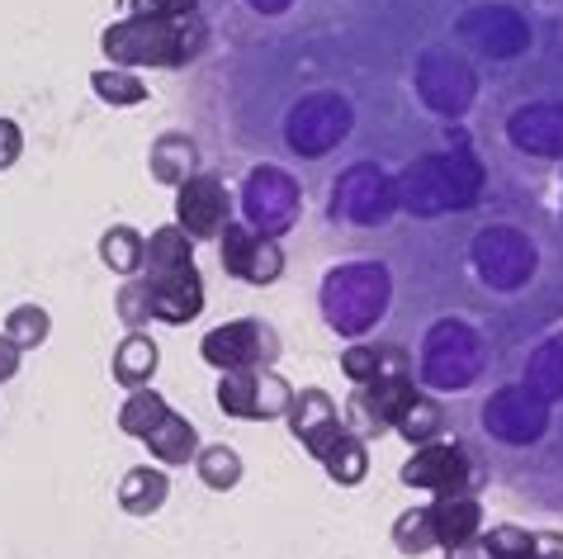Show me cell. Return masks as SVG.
Instances as JSON below:
<instances>
[{
  "mask_svg": "<svg viewBox=\"0 0 563 559\" xmlns=\"http://www.w3.org/2000/svg\"><path fill=\"white\" fill-rule=\"evenodd\" d=\"M394 195L398 209H408L412 219L474 209V199L483 195V166L464 143L455 152H431V157H417L402 176H394Z\"/></svg>",
  "mask_w": 563,
  "mask_h": 559,
  "instance_id": "6da1fadb",
  "label": "cell"
},
{
  "mask_svg": "<svg viewBox=\"0 0 563 559\" xmlns=\"http://www.w3.org/2000/svg\"><path fill=\"white\" fill-rule=\"evenodd\" d=\"M205 39L199 14H170V20H114L100 43L114 67H185L205 53Z\"/></svg>",
  "mask_w": 563,
  "mask_h": 559,
  "instance_id": "7a4b0ae2",
  "label": "cell"
},
{
  "mask_svg": "<svg viewBox=\"0 0 563 559\" xmlns=\"http://www.w3.org/2000/svg\"><path fill=\"white\" fill-rule=\"evenodd\" d=\"M327 328L341 337H365L394 304V275L384 261H346L332 266L318 289Z\"/></svg>",
  "mask_w": 563,
  "mask_h": 559,
  "instance_id": "3957f363",
  "label": "cell"
},
{
  "mask_svg": "<svg viewBox=\"0 0 563 559\" xmlns=\"http://www.w3.org/2000/svg\"><path fill=\"white\" fill-rule=\"evenodd\" d=\"M483 365H488V347L464 318H441L421 341V380L441 394L468 390L483 375Z\"/></svg>",
  "mask_w": 563,
  "mask_h": 559,
  "instance_id": "277c9868",
  "label": "cell"
},
{
  "mask_svg": "<svg viewBox=\"0 0 563 559\" xmlns=\"http://www.w3.org/2000/svg\"><path fill=\"white\" fill-rule=\"evenodd\" d=\"M468 261H474L478 280L497 294L526 289L540 271V252L530 242V232L511 228V223H488L474 232V246H468Z\"/></svg>",
  "mask_w": 563,
  "mask_h": 559,
  "instance_id": "5b68a950",
  "label": "cell"
},
{
  "mask_svg": "<svg viewBox=\"0 0 563 559\" xmlns=\"http://www.w3.org/2000/svg\"><path fill=\"white\" fill-rule=\"evenodd\" d=\"M355 110L341 90H312L285 119V143L299 157H327L332 147H341L351 138Z\"/></svg>",
  "mask_w": 563,
  "mask_h": 559,
  "instance_id": "8992f818",
  "label": "cell"
},
{
  "mask_svg": "<svg viewBox=\"0 0 563 559\" xmlns=\"http://www.w3.org/2000/svg\"><path fill=\"white\" fill-rule=\"evenodd\" d=\"M242 219L265 242L285 238L299 223V180L279 166H256L242 180Z\"/></svg>",
  "mask_w": 563,
  "mask_h": 559,
  "instance_id": "52a82bcc",
  "label": "cell"
},
{
  "mask_svg": "<svg viewBox=\"0 0 563 559\" xmlns=\"http://www.w3.org/2000/svg\"><path fill=\"white\" fill-rule=\"evenodd\" d=\"M398 213L394 176L374 162H355L346 176H336L332 185V219H346L355 228H379Z\"/></svg>",
  "mask_w": 563,
  "mask_h": 559,
  "instance_id": "ba28073f",
  "label": "cell"
},
{
  "mask_svg": "<svg viewBox=\"0 0 563 559\" xmlns=\"http://www.w3.org/2000/svg\"><path fill=\"white\" fill-rule=\"evenodd\" d=\"M417 96L431 114L460 119V114H468V105L478 96V76L460 53L427 48L417 57Z\"/></svg>",
  "mask_w": 563,
  "mask_h": 559,
  "instance_id": "9c48e42d",
  "label": "cell"
},
{
  "mask_svg": "<svg viewBox=\"0 0 563 559\" xmlns=\"http://www.w3.org/2000/svg\"><path fill=\"white\" fill-rule=\"evenodd\" d=\"M289 398H294V390L275 370H223V380H218V408L228 417H246V423L285 417Z\"/></svg>",
  "mask_w": 563,
  "mask_h": 559,
  "instance_id": "30bf717a",
  "label": "cell"
},
{
  "mask_svg": "<svg viewBox=\"0 0 563 559\" xmlns=\"http://www.w3.org/2000/svg\"><path fill=\"white\" fill-rule=\"evenodd\" d=\"M483 431L503 446H536L550 431V403L536 398L526 384H507L483 403Z\"/></svg>",
  "mask_w": 563,
  "mask_h": 559,
  "instance_id": "8fae6325",
  "label": "cell"
},
{
  "mask_svg": "<svg viewBox=\"0 0 563 559\" xmlns=\"http://www.w3.org/2000/svg\"><path fill=\"white\" fill-rule=\"evenodd\" d=\"M199 355L213 370H271V361L279 355V337L261 318H238L199 341Z\"/></svg>",
  "mask_w": 563,
  "mask_h": 559,
  "instance_id": "7c38bea8",
  "label": "cell"
},
{
  "mask_svg": "<svg viewBox=\"0 0 563 559\" xmlns=\"http://www.w3.org/2000/svg\"><path fill=\"white\" fill-rule=\"evenodd\" d=\"M412 398H417V384H412L408 370H394V375H379L369 384H355L351 408H346L351 431H355V437H379V431H394Z\"/></svg>",
  "mask_w": 563,
  "mask_h": 559,
  "instance_id": "4fadbf2b",
  "label": "cell"
},
{
  "mask_svg": "<svg viewBox=\"0 0 563 559\" xmlns=\"http://www.w3.org/2000/svg\"><path fill=\"white\" fill-rule=\"evenodd\" d=\"M398 479L408 489H427V493H441V498H455V493L468 489V479H474V460H468L464 446L427 441V446H417V456L402 464Z\"/></svg>",
  "mask_w": 563,
  "mask_h": 559,
  "instance_id": "5bb4252c",
  "label": "cell"
},
{
  "mask_svg": "<svg viewBox=\"0 0 563 559\" xmlns=\"http://www.w3.org/2000/svg\"><path fill=\"white\" fill-rule=\"evenodd\" d=\"M460 39L474 53L507 62V57H521L530 48V24H526V14L511 10V6H478L460 20Z\"/></svg>",
  "mask_w": 563,
  "mask_h": 559,
  "instance_id": "9a60e30c",
  "label": "cell"
},
{
  "mask_svg": "<svg viewBox=\"0 0 563 559\" xmlns=\"http://www.w3.org/2000/svg\"><path fill=\"white\" fill-rule=\"evenodd\" d=\"M218 242H223V252H218L223 271L246 280V285H275V280L285 275V252H279V242L256 238L246 223H228L218 232Z\"/></svg>",
  "mask_w": 563,
  "mask_h": 559,
  "instance_id": "2e32d148",
  "label": "cell"
},
{
  "mask_svg": "<svg viewBox=\"0 0 563 559\" xmlns=\"http://www.w3.org/2000/svg\"><path fill=\"white\" fill-rule=\"evenodd\" d=\"M232 223V205L218 176H190L176 190V228H185L190 238H218Z\"/></svg>",
  "mask_w": 563,
  "mask_h": 559,
  "instance_id": "e0dca14e",
  "label": "cell"
},
{
  "mask_svg": "<svg viewBox=\"0 0 563 559\" xmlns=\"http://www.w3.org/2000/svg\"><path fill=\"white\" fill-rule=\"evenodd\" d=\"M143 294H147V318L170 322V328L195 322L205 314V280H199L195 266L180 271V275H147Z\"/></svg>",
  "mask_w": 563,
  "mask_h": 559,
  "instance_id": "ac0fdd59",
  "label": "cell"
},
{
  "mask_svg": "<svg viewBox=\"0 0 563 559\" xmlns=\"http://www.w3.org/2000/svg\"><path fill=\"white\" fill-rule=\"evenodd\" d=\"M289 431L303 441V450L308 456H327L336 441H341V413H336V403H332V394L327 390H303V394H294L289 398Z\"/></svg>",
  "mask_w": 563,
  "mask_h": 559,
  "instance_id": "d6986e66",
  "label": "cell"
},
{
  "mask_svg": "<svg viewBox=\"0 0 563 559\" xmlns=\"http://www.w3.org/2000/svg\"><path fill=\"white\" fill-rule=\"evenodd\" d=\"M507 138L516 152L526 157H563V105L544 100V105H526L507 119Z\"/></svg>",
  "mask_w": 563,
  "mask_h": 559,
  "instance_id": "ffe728a7",
  "label": "cell"
},
{
  "mask_svg": "<svg viewBox=\"0 0 563 559\" xmlns=\"http://www.w3.org/2000/svg\"><path fill=\"white\" fill-rule=\"evenodd\" d=\"M431 526H435V546L460 555L464 546H474L483 531V507L474 498H464V493H455V498L431 503Z\"/></svg>",
  "mask_w": 563,
  "mask_h": 559,
  "instance_id": "44dd1931",
  "label": "cell"
},
{
  "mask_svg": "<svg viewBox=\"0 0 563 559\" xmlns=\"http://www.w3.org/2000/svg\"><path fill=\"white\" fill-rule=\"evenodd\" d=\"M147 166H152V180H162V185H170V190H180L190 176H199V147H195V138L190 133H162L152 143V157H147Z\"/></svg>",
  "mask_w": 563,
  "mask_h": 559,
  "instance_id": "7402d4cb",
  "label": "cell"
},
{
  "mask_svg": "<svg viewBox=\"0 0 563 559\" xmlns=\"http://www.w3.org/2000/svg\"><path fill=\"white\" fill-rule=\"evenodd\" d=\"M195 266V238L185 228H156L147 238V252H143V271L147 275H180Z\"/></svg>",
  "mask_w": 563,
  "mask_h": 559,
  "instance_id": "603a6c76",
  "label": "cell"
},
{
  "mask_svg": "<svg viewBox=\"0 0 563 559\" xmlns=\"http://www.w3.org/2000/svg\"><path fill=\"white\" fill-rule=\"evenodd\" d=\"M143 441L152 450V460H162V464H185L190 456H199V431L190 417H180V413H166Z\"/></svg>",
  "mask_w": 563,
  "mask_h": 559,
  "instance_id": "cb8c5ba5",
  "label": "cell"
},
{
  "mask_svg": "<svg viewBox=\"0 0 563 559\" xmlns=\"http://www.w3.org/2000/svg\"><path fill=\"white\" fill-rule=\"evenodd\" d=\"M526 390L544 398V403H559L563 398V332L544 337L526 361Z\"/></svg>",
  "mask_w": 563,
  "mask_h": 559,
  "instance_id": "d4e9b609",
  "label": "cell"
},
{
  "mask_svg": "<svg viewBox=\"0 0 563 559\" xmlns=\"http://www.w3.org/2000/svg\"><path fill=\"white\" fill-rule=\"evenodd\" d=\"M170 498V479L162 470H152V464H143V470H129L119 479V507L129 512V517H152L156 507H162Z\"/></svg>",
  "mask_w": 563,
  "mask_h": 559,
  "instance_id": "484cf974",
  "label": "cell"
},
{
  "mask_svg": "<svg viewBox=\"0 0 563 559\" xmlns=\"http://www.w3.org/2000/svg\"><path fill=\"white\" fill-rule=\"evenodd\" d=\"M156 365H162V351H156L152 337L129 332V337L119 341V351H114V380L123 384V390H143V384H152Z\"/></svg>",
  "mask_w": 563,
  "mask_h": 559,
  "instance_id": "4316f807",
  "label": "cell"
},
{
  "mask_svg": "<svg viewBox=\"0 0 563 559\" xmlns=\"http://www.w3.org/2000/svg\"><path fill=\"white\" fill-rule=\"evenodd\" d=\"M143 252H147V238L137 228L129 223H114V228H104V238H100V261L114 275L123 280H133L137 271H143Z\"/></svg>",
  "mask_w": 563,
  "mask_h": 559,
  "instance_id": "83f0119b",
  "label": "cell"
},
{
  "mask_svg": "<svg viewBox=\"0 0 563 559\" xmlns=\"http://www.w3.org/2000/svg\"><path fill=\"white\" fill-rule=\"evenodd\" d=\"M341 370H346L351 384H369L379 375H394V370H408V355L398 347H351L341 355Z\"/></svg>",
  "mask_w": 563,
  "mask_h": 559,
  "instance_id": "f1b7e54d",
  "label": "cell"
},
{
  "mask_svg": "<svg viewBox=\"0 0 563 559\" xmlns=\"http://www.w3.org/2000/svg\"><path fill=\"white\" fill-rule=\"evenodd\" d=\"M322 464H327V474H332L336 484L355 489L360 479L369 474V450H365V441H360L355 431L346 427V431H341V441H336V446H332V450H327V456H322Z\"/></svg>",
  "mask_w": 563,
  "mask_h": 559,
  "instance_id": "f546056e",
  "label": "cell"
},
{
  "mask_svg": "<svg viewBox=\"0 0 563 559\" xmlns=\"http://www.w3.org/2000/svg\"><path fill=\"white\" fill-rule=\"evenodd\" d=\"M195 464H199L205 489H213V493H228V489L242 484V456L232 446H205L195 456Z\"/></svg>",
  "mask_w": 563,
  "mask_h": 559,
  "instance_id": "4dcf8cb0",
  "label": "cell"
},
{
  "mask_svg": "<svg viewBox=\"0 0 563 559\" xmlns=\"http://www.w3.org/2000/svg\"><path fill=\"white\" fill-rule=\"evenodd\" d=\"M170 413V403L162 398V394H147V390H133L129 394V403L119 408V431H129V437H137L143 441L147 431L162 423V417Z\"/></svg>",
  "mask_w": 563,
  "mask_h": 559,
  "instance_id": "1f68e13d",
  "label": "cell"
},
{
  "mask_svg": "<svg viewBox=\"0 0 563 559\" xmlns=\"http://www.w3.org/2000/svg\"><path fill=\"white\" fill-rule=\"evenodd\" d=\"M445 427V413H441V403H435V398H412L408 403V413H402L398 417V437L402 441H412V446H427V441H435V431H441Z\"/></svg>",
  "mask_w": 563,
  "mask_h": 559,
  "instance_id": "d6a6232c",
  "label": "cell"
},
{
  "mask_svg": "<svg viewBox=\"0 0 563 559\" xmlns=\"http://www.w3.org/2000/svg\"><path fill=\"white\" fill-rule=\"evenodd\" d=\"M90 86H96V96L104 105H143L147 100V86L137 81L129 67H100L96 76H90Z\"/></svg>",
  "mask_w": 563,
  "mask_h": 559,
  "instance_id": "836d02e7",
  "label": "cell"
},
{
  "mask_svg": "<svg viewBox=\"0 0 563 559\" xmlns=\"http://www.w3.org/2000/svg\"><path fill=\"white\" fill-rule=\"evenodd\" d=\"M394 546H398L402 555H427V550H435L431 507H412V512H402V517L394 522Z\"/></svg>",
  "mask_w": 563,
  "mask_h": 559,
  "instance_id": "e575fe53",
  "label": "cell"
},
{
  "mask_svg": "<svg viewBox=\"0 0 563 559\" xmlns=\"http://www.w3.org/2000/svg\"><path fill=\"white\" fill-rule=\"evenodd\" d=\"M48 332H53V318H48V308H38V304H20V308H14V314L5 318V337H10L20 351L38 347V341H48Z\"/></svg>",
  "mask_w": 563,
  "mask_h": 559,
  "instance_id": "d590c367",
  "label": "cell"
},
{
  "mask_svg": "<svg viewBox=\"0 0 563 559\" xmlns=\"http://www.w3.org/2000/svg\"><path fill=\"white\" fill-rule=\"evenodd\" d=\"M530 536L536 531H521V526H493V531H478L474 546H478L483 559H526Z\"/></svg>",
  "mask_w": 563,
  "mask_h": 559,
  "instance_id": "8d00e7d4",
  "label": "cell"
},
{
  "mask_svg": "<svg viewBox=\"0 0 563 559\" xmlns=\"http://www.w3.org/2000/svg\"><path fill=\"white\" fill-rule=\"evenodd\" d=\"M199 0H119L123 20H170V14H195Z\"/></svg>",
  "mask_w": 563,
  "mask_h": 559,
  "instance_id": "74e56055",
  "label": "cell"
},
{
  "mask_svg": "<svg viewBox=\"0 0 563 559\" xmlns=\"http://www.w3.org/2000/svg\"><path fill=\"white\" fill-rule=\"evenodd\" d=\"M119 314H123V322H147V294H143V280H129V285L119 289Z\"/></svg>",
  "mask_w": 563,
  "mask_h": 559,
  "instance_id": "f35d334b",
  "label": "cell"
},
{
  "mask_svg": "<svg viewBox=\"0 0 563 559\" xmlns=\"http://www.w3.org/2000/svg\"><path fill=\"white\" fill-rule=\"evenodd\" d=\"M20 152H24L20 123H14V119H0V171H10L14 162H20Z\"/></svg>",
  "mask_w": 563,
  "mask_h": 559,
  "instance_id": "ab89813d",
  "label": "cell"
},
{
  "mask_svg": "<svg viewBox=\"0 0 563 559\" xmlns=\"http://www.w3.org/2000/svg\"><path fill=\"white\" fill-rule=\"evenodd\" d=\"M530 559H563V536L559 531H536L530 536Z\"/></svg>",
  "mask_w": 563,
  "mask_h": 559,
  "instance_id": "60d3db41",
  "label": "cell"
},
{
  "mask_svg": "<svg viewBox=\"0 0 563 559\" xmlns=\"http://www.w3.org/2000/svg\"><path fill=\"white\" fill-rule=\"evenodd\" d=\"M14 375H20V347H14V341L0 332V384L14 380Z\"/></svg>",
  "mask_w": 563,
  "mask_h": 559,
  "instance_id": "b9f144b4",
  "label": "cell"
},
{
  "mask_svg": "<svg viewBox=\"0 0 563 559\" xmlns=\"http://www.w3.org/2000/svg\"><path fill=\"white\" fill-rule=\"evenodd\" d=\"M246 6H252L256 14H285V10L294 6V0H246Z\"/></svg>",
  "mask_w": 563,
  "mask_h": 559,
  "instance_id": "7bdbcfd3",
  "label": "cell"
},
{
  "mask_svg": "<svg viewBox=\"0 0 563 559\" xmlns=\"http://www.w3.org/2000/svg\"><path fill=\"white\" fill-rule=\"evenodd\" d=\"M526 559H530V555H526Z\"/></svg>",
  "mask_w": 563,
  "mask_h": 559,
  "instance_id": "ee69618b",
  "label": "cell"
}]
</instances>
